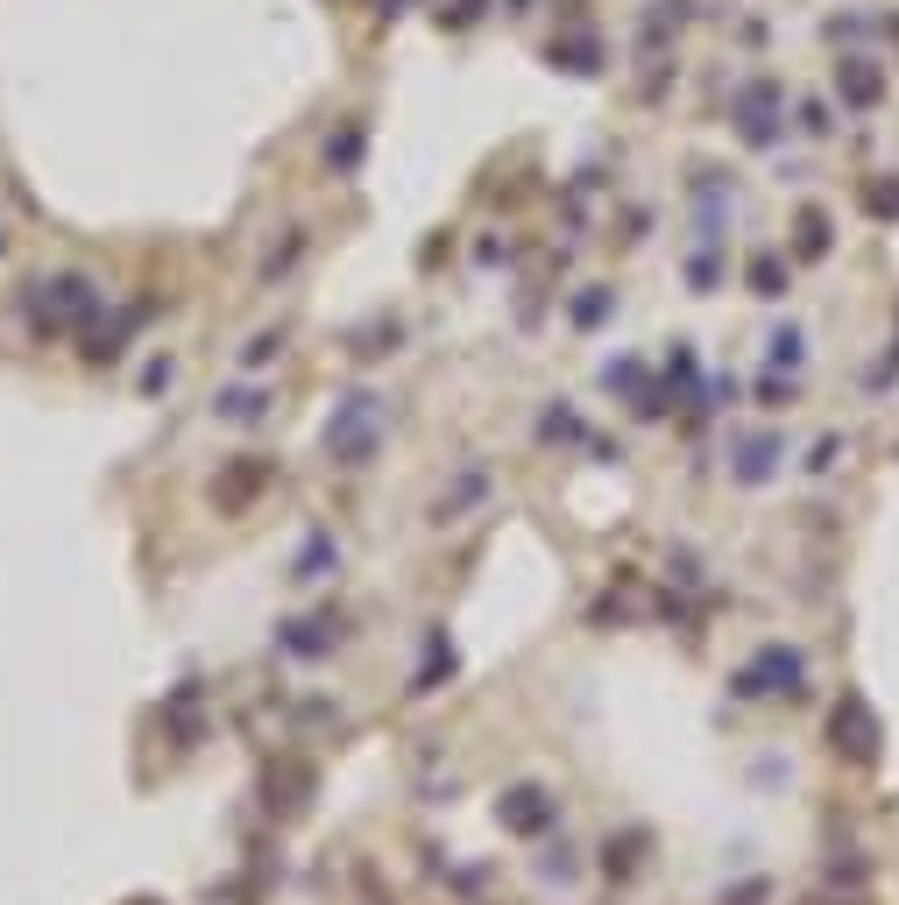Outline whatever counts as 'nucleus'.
Segmentation results:
<instances>
[{"label": "nucleus", "instance_id": "f257e3e1", "mask_svg": "<svg viewBox=\"0 0 899 905\" xmlns=\"http://www.w3.org/2000/svg\"><path fill=\"white\" fill-rule=\"evenodd\" d=\"M843 92H850V100H878V71H871V57H843Z\"/></svg>", "mask_w": 899, "mask_h": 905}]
</instances>
